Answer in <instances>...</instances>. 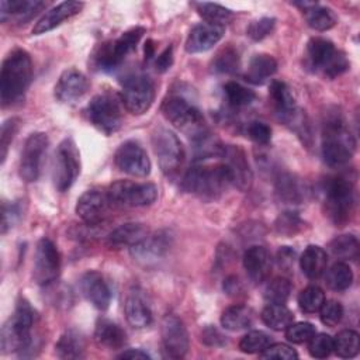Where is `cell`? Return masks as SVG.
<instances>
[{
	"instance_id": "obj_1",
	"label": "cell",
	"mask_w": 360,
	"mask_h": 360,
	"mask_svg": "<svg viewBox=\"0 0 360 360\" xmlns=\"http://www.w3.org/2000/svg\"><path fill=\"white\" fill-rule=\"evenodd\" d=\"M32 80V60L27 51L13 49L1 65L0 98L3 107L18 101Z\"/></svg>"
},
{
	"instance_id": "obj_2",
	"label": "cell",
	"mask_w": 360,
	"mask_h": 360,
	"mask_svg": "<svg viewBox=\"0 0 360 360\" xmlns=\"http://www.w3.org/2000/svg\"><path fill=\"white\" fill-rule=\"evenodd\" d=\"M356 141L340 114L329 115L322 128V158L330 167H342L352 159Z\"/></svg>"
},
{
	"instance_id": "obj_3",
	"label": "cell",
	"mask_w": 360,
	"mask_h": 360,
	"mask_svg": "<svg viewBox=\"0 0 360 360\" xmlns=\"http://www.w3.org/2000/svg\"><path fill=\"white\" fill-rule=\"evenodd\" d=\"M35 323V311L30 302L20 298L14 314L3 325L0 332V347L3 353L25 352L32 346V328Z\"/></svg>"
},
{
	"instance_id": "obj_4",
	"label": "cell",
	"mask_w": 360,
	"mask_h": 360,
	"mask_svg": "<svg viewBox=\"0 0 360 360\" xmlns=\"http://www.w3.org/2000/svg\"><path fill=\"white\" fill-rule=\"evenodd\" d=\"M231 184V176L222 163L195 165L187 170L183 179L186 191L205 201L217 200Z\"/></svg>"
},
{
	"instance_id": "obj_5",
	"label": "cell",
	"mask_w": 360,
	"mask_h": 360,
	"mask_svg": "<svg viewBox=\"0 0 360 360\" xmlns=\"http://www.w3.org/2000/svg\"><path fill=\"white\" fill-rule=\"evenodd\" d=\"M323 205L329 219L336 226H343L352 218L354 208L353 180L346 176L329 177L323 188Z\"/></svg>"
},
{
	"instance_id": "obj_6",
	"label": "cell",
	"mask_w": 360,
	"mask_h": 360,
	"mask_svg": "<svg viewBox=\"0 0 360 360\" xmlns=\"http://www.w3.org/2000/svg\"><path fill=\"white\" fill-rule=\"evenodd\" d=\"M308 65L325 77L335 79L349 69V60L345 53L336 49L332 41L315 37L307 44Z\"/></svg>"
},
{
	"instance_id": "obj_7",
	"label": "cell",
	"mask_w": 360,
	"mask_h": 360,
	"mask_svg": "<svg viewBox=\"0 0 360 360\" xmlns=\"http://www.w3.org/2000/svg\"><path fill=\"white\" fill-rule=\"evenodd\" d=\"M143 34V27H134L121 34V37H118L117 39L100 44L93 53L94 66L104 72H111L117 69L124 62L127 55L135 51Z\"/></svg>"
},
{
	"instance_id": "obj_8",
	"label": "cell",
	"mask_w": 360,
	"mask_h": 360,
	"mask_svg": "<svg viewBox=\"0 0 360 360\" xmlns=\"http://www.w3.org/2000/svg\"><path fill=\"white\" fill-rule=\"evenodd\" d=\"M162 112L177 129L195 139L208 132L202 112L180 96H172L162 104Z\"/></svg>"
},
{
	"instance_id": "obj_9",
	"label": "cell",
	"mask_w": 360,
	"mask_h": 360,
	"mask_svg": "<svg viewBox=\"0 0 360 360\" xmlns=\"http://www.w3.org/2000/svg\"><path fill=\"white\" fill-rule=\"evenodd\" d=\"M80 173V155L72 138L63 139L53 158L52 181L58 191H66L72 187Z\"/></svg>"
},
{
	"instance_id": "obj_10",
	"label": "cell",
	"mask_w": 360,
	"mask_h": 360,
	"mask_svg": "<svg viewBox=\"0 0 360 360\" xmlns=\"http://www.w3.org/2000/svg\"><path fill=\"white\" fill-rule=\"evenodd\" d=\"M86 115L90 124L105 135L117 132L122 124L120 103L111 94L94 96L86 107Z\"/></svg>"
},
{
	"instance_id": "obj_11",
	"label": "cell",
	"mask_w": 360,
	"mask_h": 360,
	"mask_svg": "<svg viewBox=\"0 0 360 360\" xmlns=\"http://www.w3.org/2000/svg\"><path fill=\"white\" fill-rule=\"evenodd\" d=\"M152 148L165 174H174L184 160V148L180 139L167 128H156L152 134Z\"/></svg>"
},
{
	"instance_id": "obj_12",
	"label": "cell",
	"mask_w": 360,
	"mask_h": 360,
	"mask_svg": "<svg viewBox=\"0 0 360 360\" xmlns=\"http://www.w3.org/2000/svg\"><path fill=\"white\" fill-rule=\"evenodd\" d=\"M111 202L124 207H146L156 201L158 187L152 183L117 180L107 191Z\"/></svg>"
},
{
	"instance_id": "obj_13",
	"label": "cell",
	"mask_w": 360,
	"mask_h": 360,
	"mask_svg": "<svg viewBox=\"0 0 360 360\" xmlns=\"http://www.w3.org/2000/svg\"><path fill=\"white\" fill-rule=\"evenodd\" d=\"M153 98L155 86L146 75H132L127 77L121 91V101L131 114L141 115L146 112Z\"/></svg>"
},
{
	"instance_id": "obj_14",
	"label": "cell",
	"mask_w": 360,
	"mask_h": 360,
	"mask_svg": "<svg viewBox=\"0 0 360 360\" xmlns=\"http://www.w3.org/2000/svg\"><path fill=\"white\" fill-rule=\"evenodd\" d=\"M59 271L60 256L55 243L48 238L39 239L34 256V280L39 285H48L58 278Z\"/></svg>"
},
{
	"instance_id": "obj_15",
	"label": "cell",
	"mask_w": 360,
	"mask_h": 360,
	"mask_svg": "<svg viewBox=\"0 0 360 360\" xmlns=\"http://www.w3.org/2000/svg\"><path fill=\"white\" fill-rule=\"evenodd\" d=\"M48 143V136L44 132H32L25 139L20 159V176L24 181L31 183L38 179Z\"/></svg>"
},
{
	"instance_id": "obj_16",
	"label": "cell",
	"mask_w": 360,
	"mask_h": 360,
	"mask_svg": "<svg viewBox=\"0 0 360 360\" xmlns=\"http://www.w3.org/2000/svg\"><path fill=\"white\" fill-rule=\"evenodd\" d=\"M218 158L221 159V163L226 167L232 184L240 191L249 190L252 186L253 174L245 152L239 146L224 145Z\"/></svg>"
},
{
	"instance_id": "obj_17",
	"label": "cell",
	"mask_w": 360,
	"mask_h": 360,
	"mask_svg": "<svg viewBox=\"0 0 360 360\" xmlns=\"http://www.w3.org/2000/svg\"><path fill=\"white\" fill-rule=\"evenodd\" d=\"M162 346L166 357L181 359L188 350V333L183 321L174 315H166L162 321Z\"/></svg>"
},
{
	"instance_id": "obj_18",
	"label": "cell",
	"mask_w": 360,
	"mask_h": 360,
	"mask_svg": "<svg viewBox=\"0 0 360 360\" xmlns=\"http://www.w3.org/2000/svg\"><path fill=\"white\" fill-rule=\"evenodd\" d=\"M117 167L136 177H145L150 172V160L145 149L135 141L124 142L114 156Z\"/></svg>"
},
{
	"instance_id": "obj_19",
	"label": "cell",
	"mask_w": 360,
	"mask_h": 360,
	"mask_svg": "<svg viewBox=\"0 0 360 360\" xmlns=\"http://www.w3.org/2000/svg\"><path fill=\"white\" fill-rule=\"evenodd\" d=\"M172 236L166 231H158L155 233H148L141 242L134 245L131 249V256L138 263L148 266L160 260L169 250Z\"/></svg>"
},
{
	"instance_id": "obj_20",
	"label": "cell",
	"mask_w": 360,
	"mask_h": 360,
	"mask_svg": "<svg viewBox=\"0 0 360 360\" xmlns=\"http://www.w3.org/2000/svg\"><path fill=\"white\" fill-rule=\"evenodd\" d=\"M111 200L107 193L100 190H87L76 204V214L90 226H96L104 221L108 214Z\"/></svg>"
},
{
	"instance_id": "obj_21",
	"label": "cell",
	"mask_w": 360,
	"mask_h": 360,
	"mask_svg": "<svg viewBox=\"0 0 360 360\" xmlns=\"http://www.w3.org/2000/svg\"><path fill=\"white\" fill-rule=\"evenodd\" d=\"M90 83L87 77L76 70V69H66L58 79L55 86V97L65 104H72L80 100L89 90Z\"/></svg>"
},
{
	"instance_id": "obj_22",
	"label": "cell",
	"mask_w": 360,
	"mask_h": 360,
	"mask_svg": "<svg viewBox=\"0 0 360 360\" xmlns=\"http://www.w3.org/2000/svg\"><path fill=\"white\" fill-rule=\"evenodd\" d=\"M80 291L83 297L93 304L97 309H107L110 302H111V290L98 271H86L80 277Z\"/></svg>"
},
{
	"instance_id": "obj_23",
	"label": "cell",
	"mask_w": 360,
	"mask_h": 360,
	"mask_svg": "<svg viewBox=\"0 0 360 360\" xmlns=\"http://www.w3.org/2000/svg\"><path fill=\"white\" fill-rule=\"evenodd\" d=\"M269 96L280 121L285 124L297 122V103L290 87L284 82L273 80L270 84Z\"/></svg>"
},
{
	"instance_id": "obj_24",
	"label": "cell",
	"mask_w": 360,
	"mask_h": 360,
	"mask_svg": "<svg viewBox=\"0 0 360 360\" xmlns=\"http://www.w3.org/2000/svg\"><path fill=\"white\" fill-rule=\"evenodd\" d=\"M224 35V27L212 25L208 22L197 24L191 28L186 39V51L188 53H200L211 49L219 42Z\"/></svg>"
},
{
	"instance_id": "obj_25",
	"label": "cell",
	"mask_w": 360,
	"mask_h": 360,
	"mask_svg": "<svg viewBox=\"0 0 360 360\" xmlns=\"http://www.w3.org/2000/svg\"><path fill=\"white\" fill-rule=\"evenodd\" d=\"M83 8V3L80 1H62L58 6L52 7L51 10H48L39 20L38 22L34 25L32 28V34L34 35H41L45 34L53 28H56L58 25H60L65 20L76 15L80 13V10Z\"/></svg>"
},
{
	"instance_id": "obj_26",
	"label": "cell",
	"mask_w": 360,
	"mask_h": 360,
	"mask_svg": "<svg viewBox=\"0 0 360 360\" xmlns=\"http://www.w3.org/2000/svg\"><path fill=\"white\" fill-rule=\"evenodd\" d=\"M125 318L128 323L136 329H143L152 323V309L145 295L138 288L129 291L124 304Z\"/></svg>"
},
{
	"instance_id": "obj_27",
	"label": "cell",
	"mask_w": 360,
	"mask_h": 360,
	"mask_svg": "<svg viewBox=\"0 0 360 360\" xmlns=\"http://www.w3.org/2000/svg\"><path fill=\"white\" fill-rule=\"evenodd\" d=\"M243 267L248 277L255 283H263L271 270V257L266 248L252 246L243 255Z\"/></svg>"
},
{
	"instance_id": "obj_28",
	"label": "cell",
	"mask_w": 360,
	"mask_h": 360,
	"mask_svg": "<svg viewBox=\"0 0 360 360\" xmlns=\"http://www.w3.org/2000/svg\"><path fill=\"white\" fill-rule=\"evenodd\" d=\"M44 7L45 3L39 0H3L0 3V20L3 22H6L7 20H13L21 24L31 20Z\"/></svg>"
},
{
	"instance_id": "obj_29",
	"label": "cell",
	"mask_w": 360,
	"mask_h": 360,
	"mask_svg": "<svg viewBox=\"0 0 360 360\" xmlns=\"http://www.w3.org/2000/svg\"><path fill=\"white\" fill-rule=\"evenodd\" d=\"M305 183L291 173H281L276 180V195L285 204H301L307 197Z\"/></svg>"
},
{
	"instance_id": "obj_30",
	"label": "cell",
	"mask_w": 360,
	"mask_h": 360,
	"mask_svg": "<svg viewBox=\"0 0 360 360\" xmlns=\"http://www.w3.org/2000/svg\"><path fill=\"white\" fill-rule=\"evenodd\" d=\"M94 339L98 346L105 347L108 350H117L125 345L127 333L115 322L105 318H100L96 323Z\"/></svg>"
},
{
	"instance_id": "obj_31",
	"label": "cell",
	"mask_w": 360,
	"mask_h": 360,
	"mask_svg": "<svg viewBox=\"0 0 360 360\" xmlns=\"http://www.w3.org/2000/svg\"><path fill=\"white\" fill-rule=\"evenodd\" d=\"M326 264L328 255L321 246L316 245H309L300 257V267L302 273L311 280L319 278L325 273Z\"/></svg>"
},
{
	"instance_id": "obj_32",
	"label": "cell",
	"mask_w": 360,
	"mask_h": 360,
	"mask_svg": "<svg viewBox=\"0 0 360 360\" xmlns=\"http://www.w3.org/2000/svg\"><path fill=\"white\" fill-rule=\"evenodd\" d=\"M277 70V62L271 55L256 53L249 60L245 79L253 84H263Z\"/></svg>"
},
{
	"instance_id": "obj_33",
	"label": "cell",
	"mask_w": 360,
	"mask_h": 360,
	"mask_svg": "<svg viewBox=\"0 0 360 360\" xmlns=\"http://www.w3.org/2000/svg\"><path fill=\"white\" fill-rule=\"evenodd\" d=\"M148 228L143 224L138 222H127L115 228L108 235V243L115 248L128 246L132 248L138 242H141L148 235Z\"/></svg>"
},
{
	"instance_id": "obj_34",
	"label": "cell",
	"mask_w": 360,
	"mask_h": 360,
	"mask_svg": "<svg viewBox=\"0 0 360 360\" xmlns=\"http://www.w3.org/2000/svg\"><path fill=\"white\" fill-rule=\"evenodd\" d=\"M55 352L56 356L60 359H82L84 356V339L82 333H79L75 329H69L65 333H62V336L55 345Z\"/></svg>"
},
{
	"instance_id": "obj_35",
	"label": "cell",
	"mask_w": 360,
	"mask_h": 360,
	"mask_svg": "<svg viewBox=\"0 0 360 360\" xmlns=\"http://www.w3.org/2000/svg\"><path fill=\"white\" fill-rule=\"evenodd\" d=\"M253 311L252 308L238 304V305H232L228 307L222 315H221V325L232 332H238L242 329H246L252 325L253 322Z\"/></svg>"
},
{
	"instance_id": "obj_36",
	"label": "cell",
	"mask_w": 360,
	"mask_h": 360,
	"mask_svg": "<svg viewBox=\"0 0 360 360\" xmlns=\"http://www.w3.org/2000/svg\"><path fill=\"white\" fill-rule=\"evenodd\" d=\"M262 321L274 330H285L292 323L294 315L284 304H269L262 311Z\"/></svg>"
},
{
	"instance_id": "obj_37",
	"label": "cell",
	"mask_w": 360,
	"mask_h": 360,
	"mask_svg": "<svg viewBox=\"0 0 360 360\" xmlns=\"http://www.w3.org/2000/svg\"><path fill=\"white\" fill-rule=\"evenodd\" d=\"M304 15L308 25L316 31H328L336 24V15L333 11L328 7L319 6L318 3L305 8Z\"/></svg>"
},
{
	"instance_id": "obj_38",
	"label": "cell",
	"mask_w": 360,
	"mask_h": 360,
	"mask_svg": "<svg viewBox=\"0 0 360 360\" xmlns=\"http://www.w3.org/2000/svg\"><path fill=\"white\" fill-rule=\"evenodd\" d=\"M360 350L359 333L352 329L340 330L333 338V352L342 359H352L357 356Z\"/></svg>"
},
{
	"instance_id": "obj_39",
	"label": "cell",
	"mask_w": 360,
	"mask_h": 360,
	"mask_svg": "<svg viewBox=\"0 0 360 360\" xmlns=\"http://www.w3.org/2000/svg\"><path fill=\"white\" fill-rule=\"evenodd\" d=\"M326 284L333 291H343L347 290L352 285L353 281V273L347 263L345 262H336L330 266V269L326 271Z\"/></svg>"
},
{
	"instance_id": "obj_40",
	"label": "cell",
	"mask_w": 360,
	"mask_h": 360,
	"mask_svg": "<svg viewBox=\"0 0 360 360\" xmlns=\"http://www.w3.org/2000/svg\"><path fill=\"white\" fill-rule=\"evenodd\" d=\"M195 7L198 14L208 24H212V25L224 27L233 18V13L229 8L217 3H197Z\"/></svg>"
},
{
	"instance_id": "obj_41",
	"label": "cell",
	"mask_w": 360,
	"mask_h": 360,
	"mask_svg": "<svg viewBox=\"0 0 360 360\" xmlns=\"http://www.w3.org/2000/svg\"><path fill=\"white\" fill-rule=\"evenodd\" d=\"M329 250L342 260H354L359 256V240L353 235H340L330 240Z\"/></svg>"
},
{
	"instance_id": "obj_42",
	"label": "cell",
	"mask_w": 360,
	"mask_h": 360,
	"mask_svg": "<svg viewBox=\"0 0 360 360\" xmlns=\"http://www.w3.org/2000/svg\"><path fill=\"white\" fill-rule=\"evenodd\" d=\"M224 93H225V97H226V101L229 103V105H232L235 108L250 105L256 98V94L253 90L242 86L238 82L225 83Z\"/></svg>"
},
{
	"instance_id": "obj_43",
	"label": "cell",
	"mask_w": 360,
	"mask_h": 360,
	"mask_svg": "<svg viewBox=\"0 0 360 360\" xmlns=\"http://www.w3.org/2000/svg\"><path fill=\"white\" fill-rule=\"evenodd\" d=\"M291 290L292 285L288 278L276 277L266 284L263 295L269 304H285L291 294Z\"/></svg>"
},
{
	"instance_id": "obj_44",
	"label": "cell",
	"mask_w": 360,
	"mask_h": 360,
	"mask_svg": "<svg viewBox=\"0 0 360 360\" xmlns=\"http://www.w3.org/2000/svg\"><path fill=\"white\" fill-rule=\"evenodd\" d=\"M325 301V294L318 285H308L298 294V305L301 311L307 314H315L319 311Z\"/></svg>"
},
{
	"instance_id": "obj_45",
	"label": "cell",
	"mask_w": 360,
	"mask_h": 360,
	"mask_svg": "<svg viewBox=\"0 0 360 360\" xmlns=\"http://www.w3.org/2000/svg\"><path fill=\"white\" fill-rule=\"evenodd\" d=\"M271 345V338L262 332V330H252L248 332L239 342V349L243 353L253 354V353H262L266 347Z\"/></svg>"
},
{
	"instance_id": "obj_46",
	"label": "cell",
	"mask_w": 360,
	"mask_h": 360,
	"mask_svg": "<svg viewBox=\"0 0 360 360\" xmlns=\"http://www.w3.org/2000/svg\"><path fill=\"white\" fill-rule=\"evenodd\" d=\"M302 226H304L302 219L294 211H285L280 214L278 218L276 219V231L285 236H292L298 233L302 229Z\"/></svg>"
},
{
	"instance_id": "obj_47",
	"label": "cell",
	"mask_w": 360,
	"mask_h": 360,
	"mask_svg": "<svg viewBox=\"0 0 360 360\" xmlns=\"http://www.w3.org/2000/svg\"><path fill=\"white\" fill-rule=\"evenodd\" d=\"M308 342V352L315 359H325L333 352V338L328 333L314 335Z\"/></svg>"
},
{
	"instance_id": "obj_48",
	"label": "cell",
	"mask_w": 360,
	"mask_h": 360,
	"mask_svg": "<svg viewBox=\"0 0 360 360\" xmlns=\"http://www.w3.org/2000/svg\"><path fill=\"white\" fill-rule=\"evenodd\" d=\"M315 335V326L309 322H297L285 328V338L291 343H305Z\"/></svg>"
},
{
	"instance_id": "obj_49",
	"label": "cell",
	"mask_w": 360,
	"mask_h": 360,
	"mask_svg": "<svg viewBox=\"0 0 360 360\" xmlns=\"http://www.w3.org/2000/svg\"><path fill=\"white\" fill-rule=\"evenodd\" d=\"M239 66V58L235 49L231 46L224 48L214 60V70L219 73H232Z\"/></svg>"
},
{
	"instance_id": "obj_50",
	"label": "cell",
	"mask_w": 360,
	"mask_h": 360,
	"mask_svg": "<svg viewBox=\"0 0 360 360\" xmlns=\"http://www.w3.org/2000/svg\"><path fill=\"white\" fill-rule=\"evenodd\" d=\"M319 316L323 325L330 328L336 326L343 318V307L335 300L323 301L322 307L319 308Z\"/></svg>"
},
{
	"instance_id": "obj_51",
	"label": "cell",
	"mask_w": 360,
	"mask_h": 360,
	"mask_svg": "<svg viewBox=\"0 0 360 360\" xmlns=\"http://www.w3.org/2000/svg\"><path fill=\"white\" fill-rule=\"evenodd\" d=\"M276 27V18L273 17H262L259 20H255L249 24L246 34L253 41H262L263 38L269 37Z\"/></svg>"
},
{
	"instance_id": "obj_52",
	"label": "cell",
	"mask_w": 360,
	"mask_h": 360,
	"mask_svg": "<svg viewBox=\"0 0 360 360\" xmlns=\"http://www.w3.org/2000/svg\"><path fill=\"white\" fill-rule=\"evenodd\" d=\"M262 359H277V360H295L298 359L297 352L285 343H274L259 353Z\"/></svg>"
},
{
	"instance_id": "obj_53",
	"label": "cell",
	"mask_w": 360,
	"mask_h": 360,
	"mask_svg": "<svg viewBox=\"0 0 360 360\" xmlns=\"http://www.w3.org/2000/svg\"><path fill=\"white\" fill-rule=\"evenodd\" d=\"M246 134L259 145H267L271 141V128L262 121L249 122L246 127Z\"/></svg>"
},
{
	"instance_id": "obj_54",
	"label": "cell",
	"mask_w": 360,
	"mask_h": 360,
	"mask_svg": "<svg viewBox=\"0 0 360 360\" xmlns=\"http://www.w3.org/2000/svg\"><path fill=\"white\" fill-rule=\"evenodd\" d=\"M20 127V120L18 118H10L7 120L3 127H1V135H0V148H1V162H4L6 155H7V149L10 146V143L14 139V135L17 134Z\"/></svg>"
},
{
	"instance_id": "obj_55",
	"label": "cell",
	"mask_w": 360,
	"mask_h": 360,
	"mask_svg": "<svg viewBox=\"0 0 360 360\" xmlns=\"http://www.w3.org/2000/svg\"><path fill=\"white\" fill-rule=\"evenodd\" d=\"M20 215V210L17 204H3V211H1V233H6L8 228L13 226V224L17 221Z\"/></svg>"
},
{
	"instance_id": "obj_56",
	"label": "cell",
	"mask_w": 360,
	"mask_h": 360,
	"mask_svg": "<svg viewBox=\"0 0 360 360\" xmlns=\"http://www.w3.org/2000/svg\"><path fill=\"white\" fill-rule=\"evenodd\" d=\"M201 340L208 346H224L226 343L225 338L214 326H207L204 329Z\"/></svg>"
},
{
	"instance_id": "obj_57",
	"label": "cell",
	"mask_w": 360,
	"mask_h": 360,
	"mask_svg": "<svg viewBox=\"0 0 360 360\" xmlns=\"http://www.w3.org/2000/svg\"><path fill=\"white\" fill-rule=\"evenodd\" d=\"M173 63V48L172 46H167L155 60V68L158 72L163 73L166 72L167 69H170Z\"/></svg>"
},
{
	"instance_id": "obj_58",
	"label": "cell",
	"mask_w": 360,
	"mask_h": 360,
	"mask_svg": "<svg viewBox=\"0 0 360 360\" xmlns=\"http://www.w3.org/2000/svg\"><path fill=\"white\" fill-rule=\"evenodd\" d=\"M224 291L228 295H236L242 291V284L236 276H229L224 280Z\"/></svg>"
},
{
	"instance_id": "obj_59",
	"label": "cell",
	"mask_w": 360,
	"mask_h": 360,
	"mask_svg": "<svg viewBox=\"0 0 360 360\" xmlns=\"http://www.w3.org/2000/svg\"><path fill=\"white\" fill-rule=\"evenodd\" d=\"M118 359H135V360H146L150 359V356L141 350V349H128L125 352H122L121 354H118Z\"/></svg>"
},
{
	"instance_id": "obj_60",
	"label": "cell",
	"mask_w": 360,
	"mask_h": 360,
	"mask_svg": "<svg viewBox=\"0 0 360 360\" xmlns=\"http://www.w3.org/2000/svg\"><path fill=\"white\" fill-rule=\"evenodd\" d=\"M294 250H291L288 246H284L278 250V262L280 266H285L288 267L292 262H294Z\"/></svg>"
},
{
	"instance_id": "obj_61",
	"label": "cell",
	"mask_w": 360,
	"mask_h": 360,
	"mask_svg": "<svg viewBox=\"0 0 360 360\" xmlns=\"http://www.w3.org/2000/svg\"><path fill=\"white\" fill-rule=\"evenodd\" d=\"M153 58V45L152 41H148L145 45V59H152Z\"/></svg>"
}]
</instances>
